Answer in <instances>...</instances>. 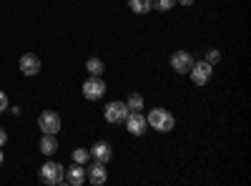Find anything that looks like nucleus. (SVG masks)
I'll return each instance as SVG.
<instances>
[{"instance_id":"nucleus-5","label":"nucleus","mask_w":251,"mask_h":186,"mask_svg":"<svg viewBox=\"0 0 251 186\" xmlns=\"http://www.w3.org/2000/svg\"><path fill=\"white\" fill-rule=\"evenodd\" d=\"M123 123H126V129H128V133H133V136H143L149 131V121H146V116L141 111H131Z\"/></svg>"},{"instance_id":"nucleus-6","label":"nucleus","mask_w":251,"mask_h":186,"mask_svg":"<svg viewBox=\"0 0 251 186\" xmlns=\"http://www.w3.org/2000/svg\"><path fill=\"white\" fill-rule=\"evenodd\" d=\"M128 113L131 111H128V106H126V101H111L106 106V111H103V116H106L108 123H123Z\"/></svg>"},{"instance_id":"nucleus-21","label":"nucleus","mask_w":251,"mask_h":186,"mask_svg":"<svg viewBox=\"0 0 251 186\" xmlns=\"http://www.w3.org/2000/svg\"><path fill=\"white\" fill-rule=\"evenodd\" d=\"M8 143V133H5V129H0V146H5Z\"/></svg>"},{"instance_id":"nucleus-8","label":"nucleus","mask_w":251,"mask_h":186,"mask_svg":"<svg viewBox=\"0 0 251 186\" xmlns=\"http://www.w3.org/2000/svg\"><path fill=\"white\" fill-rule=\"evenodd\" d=\"M38 129L43 131V133H58L60 131V116L55 111H43L38 116Z\"/></svg>"},{"instance_id":"nucleus-15","label":"nucleus","mask_w":251,"mask_h":186,"mask_svg":"<svg viewBox=\"0 0 251 186\" xmlns=\"http://www.w3.org/2000/svg\"><path fill=\"white\" fill-rule=\"evenodd\" d=\"M126 106H128V111H143L146 101H143V96H141V93H131V96H128V101H126Z\"/></svg>"},{"instance_id":"nucleus-12","label":"nucleus","mask_w":251,"mask_h":186,"mask_svg":"<svg viewBox=\"0 0 251 186\" xmlns=\"http://www.w3.org/2000/svg\"><path fill=\"white\" fill-rule=\"evenodd\" d=\"M91 156L96 161H103V163H108L113 159V149H111V143L108 141H96L93 146H91Z\"/></svg>"},{"instance_id":"nucleus-7","label":"nucleus","mask_w":251,"mask_h":186,"mask_svg":"<svg viewBox=\"0 0 251 186\" xmlns=\"http://www.w3.org/2000/svg\"><path fill=\"white\" fill-rule=\"evenodd\" d=\"M86 181H91L93 186H103V184H106V181H108V169H106V163L93 159V163L86 169Z\"/></svg>"},{"instance_id":"nucleus-14","label":"nucleus","mask_w":251,"mask_h":186,"mask_svg":"<svg viewBox=\"0 0 251 186\" xmlns=\"http://www.w3.org/2000/svg\"><path fill=\"white\" fill-rule=\"evenodd\" d=\"M128 5L136 15H146V13H151V0H128Z\"/></svg>"},{"instance_id":"nucleus-1","label":"nucleus","mask_w":251,"mask_h":186,"mask_svg":"<svg viewBox=\"0 0 251 186\" xmlns=\"http://www.w3.org/2000/svg\"><path fill=\"white\" fill-rule=\"evenodd\" d=\"M146 121H149V129H156L158 133H169L176 126V116L171 111H166V108H151V113L146 116Z\"/></svg>"},{"instance_id":"nucleus-23","label":"nucleus","mask_w":251,"mask_h":186,"mask_svg":"<svg viewBox=\"0 0 251 186\" xmlns=\"http://www.w3.org/2000/svg\"><path fill=\"white\" fill-rule=\"evenodd\" d=\"M3 159H5V156H3V146H0V166H3Z\"/></svg>"},{"instance_id":"nucleus-19","label":"nucleus","mask_w":251,"mask_h":186,"mask_svg":"<svg viewBox=\"0 0 251 186\" xmlns=\"http://www.w3.org/2000/svg\"><path fill=\"white\" fill-rule=\"evenodd\" d=\"M203 60H206V63H211V66H216L219 60H221V53H219L216 48H208V51H206V58H203Z\"/></svg>"},{"instance_id":"nucleus-10","label":"nucleus","mask_w":251,"mask_h":186,"mask_svg":"<svg viewBox=\"0 0 251 186\" xmlns=\"http://www.w3.org/2000/svg\"><path fill=\"white\" fill-rule=\"evenodd\" d=\"M18 68H20V73H23V76H38V71H40V58H38L35 53H25L23 58H20Z\"/></svg>"},{"instance_id":"nucleus-2","label":"nucleus","mask_w":251,"mask_h":186,"mask_svg":"<svg viewBox=\"0 0 251 186\" xmlns=\"http://www.w3.org/2000/svg\"><path fill=\"white\" fill-rule=\"evenodd\" d=\"M38 176H40V181H43V184H48V186H58V184H63V176H66V169H63L58 161H46L43 166H40Z\"/></svg>"},{"instance_id":"nucleus-18","label":"nucleus","mask_w":251,"mask_h":186,"mask_svg":"<svg viewBox=\"0 0 251 186\" xmlns=\"http://www.w3.org/2000/svg\"><path fill=\"white\" fill-rule=\"evenodd\" d=\"M88 159H91V151L88 149H73V161L75 163H83V166H86Z\"/></svg>"},{"instance_id":"nucleus-20","label":"nucleus","mask_w":251,"mask_h":186,"mask_svg":"<svg viewBox=\"0 0 251 186\" xmlns=\"http://www.w3.org/2000/svg\"><path fill=\"white\" fill-rule=\"evenodd\" d=\"M5 108H8V96H5L3 91H0V113H3Z\"/></svg>"},{"instance_id":"nucleus-3","label":"nucleus","mask_w":251,"mask_h":186,"mask_svg":"<svg viewBox=\"0 0 251 186\" xmlns=\"http://www.w3.org/2000/svg\"><path fill=\"white\" fill-rule=\"evenodd\" d=\"M106 80H103L100 76H91L86 83H83V98L86 101H100L103 96H106Z\"/></svg>"},{"instance_id":"nucleus-16","label":"nucleus","mask_w":251,"mask_h":186,"mask_svg":"<svg viewBox=\"0 0 251 186\" xmlns=\"http://www.w3.org/2000/svg\"><path fill=\"white\" fill-rule=\"evenodd\" d=\"M86 71H88L91 76H103L106 66H103V60H100V58H91L88 63H86Z\"/></svg>"},{"instance_id":"nucleus-22","label":"nucleus","mask_w":251,"mask_h":186,"mask_svg":"<svg viewBox=\"0 0 251 186\" xmlns=\"http://www.w3.org/2000/svg\"><path fill=\"white\" fill-rule=\"evenodd\" d=\"M178 5H183V8H188V5H194V0H176Z\"/></svg>"},{"instance_id":"nucleus-11","label":"nucleus","mask_w":251,"mask_h":186,"mask_svg":"<svg viewBox=\"0 0 251 186\" xmlns=\"http://www.w3.org/2000/svg\"><path fill=\"white\" fill-rule=\"evenodd\" d=\"M63 181L71 184V186H80V184H86V166L83 163H75L73 161V166L66 169V176H63Z\"/></svg>"},{"instance_id":"nucleus-4","label":"nucleus","mask_w":251,"mask_h":186,"mask_svg":"<svg viewBox=\"0 0 251 186\" xmlns=\"http://www.w3.org/2000/svg\"><path fill=\"white\" fill-rule=\"evenodd\" d=\"M188 76H191L194 86H206L208 80H211V76H214V66L206 63V60H194V66H191V71H188Z\"/></svg>"},{"instance_id":"nucleus-17","label":"nucleus","mask_w":251,"mask_h":186,"mask_svg":"<svg viewBox=\"0 0 251 186\" xmlns=\"http://www.w3.org/2000/svg\"><path fill=\"white\" fill-rule=\"evenodd\" d=\"M151 8H156L161 13H169L171 8H176V0H151Z\"/></svg>"},{"instance_id":"nucleus-13","label":"nucleus","mask_w":251,"mask_h":186,"mask_svg":"<svg viewBox=\"0 0 251 186\" xmlns=\"http://www.w3.org/2000/svg\"><path fill=\"white\" fill-rule=\"evenodd\" d=\"M40 151H43L46 156H53L58 151V141L53 133H43V138H40Z\"/></svg>"},{"instance_id":"nucleus-9","label":"nucleus","mask_w":251,"mask_h":186,"mask_svg":"<svg viewBox=\"0 0 251 186\" xmlns=\"http://www.w3.org/2000/svg\"><path fill=\"white\" fill-rule=\"evenodd\" d=\"M191 66H194V55L188 53V51H176L171 55V68L176 73H188V71H191Z\"/></svg>"}]
</instances>
